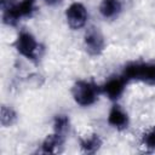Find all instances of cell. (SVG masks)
Returning <instances> with one entry per match:
<instances>
[{
    "mask_svg": "<svg viewBox=\"0 0 155 155\" xmlns=\"http://www.w3.org/2000/svg\"><path fill=\"white\" fill-rule=\"evenodd\" d=\"M121 8L122 6L120 0H102L99 5V12L107 19L117 17L119 13L121 12Z\"/></svg>",
    "mask_w": 155,
    "mask_h": 155,
    "instance_id": "ba28073f",
    "label": "cell"
},
{
    "mask_svg": "<svg viewBox=\"0 0 155 155\" xmlns=\"http://www.w3.org/2000/svg\"><path fill=\"white\" fill-rule=\"evenodd\" d=\"M108 124L116 130H125L130 124L127 113L117 104L113 105L108 114Z\"/></svg>",
    "mask_w": 155,
    "mask_h": 155,
    "instance_id": "52a82bcc",
    "label": "cell"
},
{
    "mask_svg": "<svg viewBox=\"0 0 155 155\" xmlns=\"http://www.w3.org/2000/svg\"><path fill=\"white\" fill-rule=\"evenodd\" d=\"M142 145L147 151L155 153V127H151L143 133Z\"/></svg>",
    "mask_w": 155,
    "mask_h": 155,
    "instance_id": "7c38bea8",
    "label": "cell"
},
{
    "mask_svg": "<svg viewBox=\"0 0 155 155\" xmlns=\"http://www.w3.org/2000/svg\"><path fill=\"white\" fill-rule=\"evenodd\" d=\"M46 2H48V4H53V2H57L58 0H45Z\"/></svg>",
    "mask_w": 155,
    "mask_h": 155,
    "instance_id": "5bb4252c",
    "label": "cell"
},
{
    "mask_svg": "<svg viewBox=\"0 0 155 155\" xmlns=\"http://www.w3.org/2000/svg\"><path fill=\"white\" fill-rule=\"evenodd\" d=\"M13 46H15L16 51L24 58H27L31 62H36L39 59L40 45L36 41V39L34 38V35L30 34L29 31H21L17 35V38L13 42Z\"/></svg>",
    "mask_w": 155,
    "mask_h": 155,
    "instance_id": "3957f363",
    "label": "cell"
},
{
    "mask_svg": "<svg viewBox=\"0 0 155 155\" xmlns=\"http://www.w3.org/2000/svg\"><path fill=\"white\" fill-rule=\"evenodd\" d=\"M63 144V136L53 132L52 134H48L42 144H41V153L44 154H56L59 150V147Z\"/></svg>",
    "mask_w": 155,
    "mask_h": 155,
    "instance_id": "9c48e42d",
    "label": "cell"
},
{
    "mask_svg": "<svg viewBox=\"0 0 155 155\" xmlns=\"http://www.w3.org/2000/svg\"><path fill=\"white\" fill-rule=\"evenodd\" d=\"M102 147V139L98 134L93 133L80 139V148L86 154H94Z\"/></svg>",
    "mask_w": 155,
    "mask_h": 155,
    "instance_id": "30bf717a",
    "label": "cell"
},
{
    "mask_svg": "<svg viewBox=\"0 0 155 155\" xmlns=\"http://www.w3.org/2000/svg\"><path fill=\"white\" fill-rule=\"evenodd\" d=\"M84 45L88 54L91 56H99L105 47V41L103 35L96 28H91L86 31L84 38Z\"/></svg>",
    "mask_w": 155,
    "mask_h": 155,
    "instance_id": "5b68a950",
    "label": "cell"
},
{
    "mask_svg": "<svg viewBox=\"0 0 155 155\" xmlns=\"http://www.w3.org/2000/svg\"><path fill=\"white\" fill-rule=\"evenodd\" d=\"M127 81L120 75V76H113L110 79H108L103 86H101V92L103 94H105L110 101H116L119 99L126 87Z\"/></svg>",
    "mask_w": 155,
    "mask_h": 155,
    "instance_id": "8992f818",
    "label": "cell"
},
{
    "mask_svg": "<svg viewBox=\"0 0 155 155\" xmlns=\"http://www.w3.org/2000/svg\"><path fill=\"white\" fill-rule=\"evenodd\" d=\"M101 93V87L92 81L78 80L71 88L74 101L81 107H90L96 103Z\"/></svg>",
    "mask_w": 155,
    "mask_h": 155,
    "instance_id": "7a4b0ae2",
    "label": "cell"
},
{
    "mask_svg": "<svg viewBox=\"0 0 155 155\" xmlns=\"http://www.w3.org/2000/svg\"><path fill=\"white\" fill-rule=\"evenodd\" d=\"M87 10L81 2H73L65 11L67 23L71 29H81L87 22Z\"/></svg>",
    "mask_w": 155,
    "mask_h": 155,
    "instance_id": "277c9868",
    "label": "cell"
},
{
    "mask_svg": "<svg viewBox=\"0 0 155 155\" xmlns=\"http://www.w3.org/2000/svg\"><path fill=\"white\" fill-rule=\"evenodd\" d=\"M17 119V114L16 111L7 105H2L1 107V114H0V122L4 127H8L11 125H13V122Z\"/></svg>",
    "mask_w": 155,
    "mask_h": 155,
    "instance_id": "8fae6325",
    "label": "cell"
},
{
    "mask_svg": "<svg viewBox=\"0 0 155 155\" xmlns=\"http://www.w3.org/2000/svg\"><path fill=\"white\" fill-rule=\"evenodd\" d=\"M121 76L128 81H142L147 85H155V61L131 62L125 65Z\"/></svg>",
    "mask_w": 155,
    "mask_h": 155,
    "instance_id": "6da1fadb",
    "label": "cell"
},
{
    "mask_svg": "<svg viewBox=\"0 0 155 155\" xmlns=\"http://www.w3.org/2000/svg\"><path fill=\"white\" fill-rule=\"evenodd\" d=\"M69 128V117L67 115H63V114H59L54 117L53 120V130L56 133L61 134V136H64L65 132L68 131Z\"/></svg>",
    "mask_w": 155,
    "mask_h": 155,
    "instance_id": "4fadbf2b",
    "label": "cell"
}]
</instances>
